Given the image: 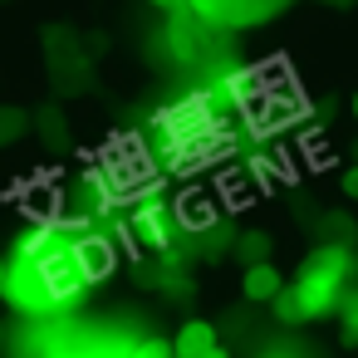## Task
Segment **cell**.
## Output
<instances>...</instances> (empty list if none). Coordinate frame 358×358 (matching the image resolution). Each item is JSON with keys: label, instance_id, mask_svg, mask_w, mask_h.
Segmentation results:
<instances>
[{"label": "cell", "instance_id": "cell-12", "mask_svg": "<svg viewBox=\"0 0 358 358\" xmlns=\"http://www.w3.org/2000/svg\"><path fill=\"white\" fill-rule=\"evenodd\" d=\"M128 358H172V343L167 338H138L128 348Z\"/></svg>", "mask_w": 358, "mask_h": 358}, {"label": "cell", "instance_id": "cell-6", "mask_svg": "<svg viewBox=\"0 0 358 358\" xmlns=\"http://www.w3.org/2000/svg\"><path fill=\"white\" fill-rule=\"evenodd\" d=\"M133 236L152 250H167L172 245V206L162 196H148L143 206H133Z\"/></svg>", "mask_w": 358, "mask_h": 358}, {"label": "cell", "instance_id": "cell-10", "mask_svg": "<svg viewBox=\"0 0 358 358\" xmlns=\"http://www.w3.org/2000/svg\"><path fill=\"white\" fill-rule=\"evenodd\" d=\"M236 255H241V265H265V260H270V236H265V231H250V236H241Z\"/></svg>", "mask_w": 358, "mask_h": 358}, {"label": "cell", "instance_id": "cell-15", "mask_svg": "<svg viewBox=\"0 0 358 358\" xmlns=\"http://www.w3.org/2000/svg\"><path fill=\"white\" fill-rule=\"evenodd\" d=\"M348 108H353V118H358V94H353V103H348Z\"/></svg>", "mask_w": 358, "mask_h": 358}, {"label": "cell", "instance_id": "cell-1", "mask_svg": "<svg viewBox=\"0 0 358 358\" xmlns=\"http://www.w3.org/2000/svg\"><path fill=\"white\" fill-rule=\"evenodd\" d=\"M0 294L10 299V309H20L30 319H50V314L69 309L84 294V275L69 250V231L55 221L25 226L10 245L6 270H0Z\"/></svg>", "mask_w": 358, "mask_h": 358}, {"label": "cell", "instance_id": "cell-7", "mask_svg": "<svg viewBox=\"0 0 358 358\" xmlns=\"http://www.w3.org/2000/svg\"><path fill=\"white\" fill-rule=\"evenodd\" d=\"M211 348H221V338H216V324H206V319H187L172 338V358H201Z\"/></svg>", "mask_w": 358, "mask_h": 358}, {"label": "cell", "instance_id": "cell-3", "mask_svg": "<svg viewBox=\"0 0 358 358\" xmlns=\"http://www.w3.org/2000/svg\"><path fill=\"white\" fill-rule=\"evenodd\" d=\"M157 128H162V138L172 143V157L177 162H196V157H206L216 143H221V118H216V108L196 94V99H187V103H177V108H167L162 118H157Z\"/></svg>", "mask_w": 358, "mask_h": 358}, {"label": "cell", "instance_id": "cell-2", "mask_svg": "<svg viewBox=\"0 0 358 358\" xmlns=\"http://www.w3.org/2000/svg\"><path fill=\"white\" fill-rule=\"evenodd\" d=\"M358 270V255L348 245H319L304 255V265L294 270L289 285H280V294L270 299L280 324H319L329 314H338L348 280Z\"/></svg>", "mask_w": 358, "mask_h": 358}, {"label": "cell", "instance_id": "cell-9", "mask_svg": "<svg viewBox=\"0 0 358 358\" xmlns=\"http://www.w3.org/2000/svg\"><path fill=\"white\" fill-rule=\"evenodd\" d=\"M338 338L348 348H358V289H348L343 304H338Z\"/></svg>", "mask_w": 358, "mask_h": 358}, {"label": "cell", "instance_id": "cell-14", "mask_svg": "<svg viewBox=\"0 0 358 358\" xmlns=\"http://www.w3.org/2000/svg\"><path fill=\"white\" fill-rule=\"evenodd\" d=\"M201 358H231V353H226V348H211V353H201Z\"/></svg>", "mask_w": 358, "mask_h": 358}, {"label": "cell", "instance_id": "cell-8", "mask_svg": "<svg viewBox=\"0 0 358 358\" xmlns=\"http://www.w3.org/2000/svg\"><path fill=\"white\" fill-rule=\"evenodd\" d=\"M280 285H285V275L265 260V265H245V275H241V294L250 299V304H270L275 294H280Z\"/></svg>", "mask_w": 358, "mask_h": 358}, {"label": "cell", "instance_id": "cell-11", "mask_svg": "<svg viewBox=\"0 0 358 358\" xmlns=\"http://www.w3.org/2000/svg\"><path fill=\"white\" fill-rule=\"evenodd\" d=\"M25 128H30L25 108H0V148H10L15 138H25Z\"/></svg>", "mask_w": 358, "mask_h": 358}, {"label": "cell", "instance_id": "cell-4", "mask_svg": "<svg viewBox=\"0 0 358 358\" xmlns=\"http://www.w3.org/2000/svg\"><path fill=\"white\" fill-rule=\"evenodd\" d=\"M128 338L113 329H59L40 358H128Z\"/></svg>", "mask_w": 358, "mask_h": 358}, {"label": "cell", "instance_id": "cell-16", "mask_svg": "<svg viewBox=\"0 0 358 358\" xmlns=\"http://www.w3.org/2000/svg\"><path fill=\"white\" fill-rule=\"evenodd\" d=\"M162 6H177V0H162Z\"/></svg>", "mask_w": 358, "mask_h": 358}, {"label": "cell", "instance_id": "cell-5", "mask_svg": "<svg viewBox=\"0 0 358 358\" xmlns=\"http://www.w3.org/2000/svg\"><path fill=\"white\" fill-rule=\"evenodd\" d=\"M69 250H74V265H79L84 285L113 275V241H108V236H99V231H79V236H69Z\"/></svg>", "mask_w": 358, "mask_h": 358}, {"label": "cell", "instance_id": "cell-13", "mask_svg": "<svg viewBox=\"0 0 358 358\" xmlns=\"http://www.w3.org/2000/svg\"><path fill=\"white\" fill-rule=\"evenodd\" d=\"M343 196H348V201H358V167H348V172H343Z\"/></svg>", "mask_w": 358, "mask_h": 358}]
</instances>
